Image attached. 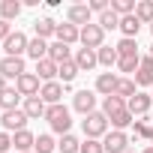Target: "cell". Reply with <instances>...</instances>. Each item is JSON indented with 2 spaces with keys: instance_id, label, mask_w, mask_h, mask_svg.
<instances>
[{
  "instance_id": "obj_1",
  "label": "cell",
  "mask_w": 153,
  "mask_h": 153,
  "mask_svg": "<svg viewBox=\"0 0 153 153\" xmlns=\"http://www.w3.org/2000/svg\"><path fill=\"white\" fill-rule=\"evenodd\" d=\"M45 120H48V126L63 138V135H69V129H72V114H69V108L60 102V105H48V111H45Z\"/></svg>"
},
{
  "instance_id": "obj_2",
  "label": "cell",
  "mask_w": 153,
  "mask_h": 153,
  "mask_svg": "<svg viewBox=\"0 0 153 153\" xmlns=\"http://www.w3.org/2000/svg\"><path fill=\"white\" fill-rule=\"evenodd\" d=\"M81 126H84V135H87V138H96V141H99V138L108 135V126H111V123H108V117H105L102 111H93V114L84 117Z\"/></svg>"
},
{
  "instance_id": "obj_3",
  "label": "cell",
  "mask_w": 153,
  "mask_h": 153,
  "mask_svg": "<svg viewBox=\"0 0 153 153\" xmlns=\"http://www.w3.org/2000/svg\"><path fill=\"white\" fill-rule=\"evenodd\" d=\"M27 114H24V108H15V111H3V117H0V126H3V132H9V135H15V132H21V129H27Z\"/></svg>"
},
{
  "instance_id": "obj_4",
  "label": "cell",
  "mask_w": 153,
  "mask_h": 153,
  "mask_svg": "<svg viewBox=\"0 0 153 153\" xmlns=\"http://www.w3.org/2000/svg\"><path fill=\"white\" fill-rule=\"evenodd\" d=\"M102 42H105V30L99 27V24H87V27H81V45L84 48H93V51H99L102 48Z\"/></svg>"
},
{
  "instance_id": "obj_5",
  "label": "cell",
  "mask_w": 153,
  "mask_h": 153,
  "mask_svg": "<svg viewBox=\"0 0 153 153\" xmlns=\"http://www.w3.org/2000/svg\"><path fill=\"white\" fill-rule=\"evenodd\" d=\"M15 90H18L24 99H30V96H39V90H42V87H39V75H36V72H24L21 78L15 81Z\"/></svg>"
},
{
  "instance_id": "obj_6",
  "label": "cell",
  "mask_w": 153,
  "mask_h": 153,
  "mask_svg": "<svg viewBox=\"0 0 153 153\" xmlns=\"http://www.w3.org/2000/svg\"><path fill=\"white\" fill-rule=\"evenodd\" d=\"M27 69H24V57H3V60H0V75H3V78L9 81V78H21V75H24Z\"/></svg>"
},
{
  "instance_id": "obj_7",
  "label": "cell",
  "mask_w": 153,
  "mask_h": 153,
  "mask_svg": "<svg viewBox=\"0 0 153 153\" xmlns=\"http://www.w3.org/2000/svg\"><path fill=\"white\" fill-rule=\"evenodd\" d=\"M27 42H30V39H27L21 30H15V33H12L6 42H3V51H6V57H24V54H27Z\"/></svg>"
},
{
  "instance_id": "obj_8",
  "label": "cell",
  "mask_w": 153,
  "mask_h": 153,
  "mask_svg": "<svg viewBox=\"0 0 153 153\" xmlns=\"http://www.w3.org/2000/svg\"><path fill=\"white\" fill-rule=\"evenodd\" d=\"M102 147H105V153H126L129 150V135L114 129V132H108L102 138Z\"/></svg>"
},
{
  "instance_id": "obj_9",
  "label": "cell",
  "mask_w": 153,
  "mask_h": 153,
  "mask_svg": "<svg viewBox=\"0 0 153 153\" xmlns=\"http://www.w3.org/2000/svg\"><path fill=\"white\" fill-rule=\"evenodd\" d=\"M72 108L75 111H78V114H93L96 111V93L93 90H78V93H75V99H72Z\"/></svg>"
},
{
  "instance_id": "obj_10",
  "label": "cell",
  "mask_w": 153,
  "mask_h": 153,
  "mask_svg": "<svg viewBox=\"0 0 153 153\" xmlns=\"http://www.w3.org/2000/svg\"><path fill=\"white\" fill-rule=\"evenodd\" d=\"M90 15H93V12H90L87 3H75V6L66 9V21L75 24V27H87V24H90Z\"/></svg>"
},
{
  "instance_id": "obj_11",
  "label": "cell",
  "mask_w": 153,
  "mask_h": 153,
  "mask_svg": "<svg viewBox=\"0 0 153 153\" xmlns=\"http://www.w3.org/2000/svg\"><path fill=\"white\" fill-rule=\"evenodd\" d=\"M63 90H66V84H60V81H48V84H42L39 96H42V102H45V105H60Z\"/></svg>"
},
{
  "instance_id": "obj_12",
  "label": "cell",
  "mask_w": 153,
  "mask_h": 153,
  "mask_svg": "<svg viewBox=\"0 0 153 153\" xmlns=\"http://www.w3.org/2000/svg\"><path fill=\"white\" fill-rule=\"evenodd\" d=\"M150 105H153V96H150V93H135V96L126 102V108H129L132 117H144V114L150 111Z\"/></svg>"
},
{
  "instance_id": "obj_13",
  "label": "cell",
  "mask_w": 153,
  "mask_h": 153,
  "mask_svg": "<svg viewBox=\"0 0 153 153\" xmlns=\"http://www.w3.org/2000/svg\"><path fill=\"white\" fill-rule=\"evenodd\" d=\"M135 84L138 87H153V54L141 57V66L135 72Z\"/></svg>"
},
{
  "instance_id": "obj_14",
  "label": "cell",
  "mask_w": 153,
  "mask_h": 153,
  "mask_svg": "<svg viewBox=\"0 0 153 153\" xmlns=\"http://www.w3.org/2000/svg\"><path fill=\"white\" fill-rule=\"evenodd\" d=\"M12 147H15V153H33V147H36V135H33L30 129H21V132L12 135Z\"/></svg>"
},
{
  "instance_id": "obj_15",
  "label": "cell",
  "mask_w": 153,
  "mask_h": 153,
  "mask_svg": "<svg viewBox=\"0 0 153 153\" xmlns=\"http://www.w3.org/2000/svg\"><path fill=\"white\" fill-rule=\"evenodd\" d=\"M75 66H78L81 72H90V69H96V66H99V57H96V51H93V48H78V51H75Z\"/></svg>"
},
{
  "instance_id": "obj_16",
  "label": "cell",
  "mask_w": 153,
  "mask_h": 153,
  "mask_svg": "<svg viewBox=\"0 0 153 153\" xmlns=\"http://www.w3.org/2000/svg\"><path fill=\"white\" fill-rule=\"evenodd\" d=\"M117 81H120V75H114V72H99V78H96V93H102V96H114Z\"/></svg>"
},
{
  "instance_id": "obj_17",
  "label": "cell",
  "mask_w": 153,
  "mask_h": 153,
  "mask_svg": "<svg viewBox=\"0 0 153 153\" xmlns=\"http://www.w3.org/2000/svg\"><path fill=\"white\" fill-rule=\"evenodd\" d=\"M57 42L63 45H75V42H81V27H75V24H57Z\"/></svg>"
},
{
  "instance_id": "obj_18",
  "label": "cell",
  "mask_w": 153,
  "mask_h": 153,
  "mask_svg": "<svg viewBox=\"0 0 153 153\" xmlns=\"http://www.w3.org/2000/svg\"><path fill=\"white\" fill-rule=\"evenodd\" d=\"M57 72H60V66H57L54 60H48V57L36 63V75H39V81H42V84H48V81H57Z\"/></svg>"
},
{
  "instance_id": "obj_19",
  "label": "cell",
  "mask_w": 153,
  "mask_h": 153,
  "mask_svg": "<svg viewBox=\"0 0 153 153\" xmlns=\"http://www.w3.org/2000/svg\"><path fill=\"white\" fill-rule=\"evenodd\" d=\"M45 111H48V105L42 102V96H30V99H24V114H27L30 120L45 117Z\"/></svg>"
},
{
  "instance_id": "obj_20",
  "label": "cell",
  "mask_w": 153,
  "mask_h": 153,
  "mask_svg": "<svg viewBox=\"0 0 153 153\" xmlns=\"http://www.w3.org/2000/svg\"><path fill=\"white\" fill-rule=\"evenodd\" d=\"M48 60H54V63L60 66V63L72 60V48L63 45V42H51V45H48Z\"/></svg>"
},
{
  "instance_id": "obj_21",
  "label": "cell",
  "mask_w": 153,
  "mask_h": 153,
  "mask_svg": "<svg viewBox=\"0 0 153 153\" xmlns=\"http://www.w3.org/2000/svg\"><path fill=\"white\" fill-rule=\"evenodd\" d=\"M138 30H141V21L135 18V12L120 18V33H123V39H135V36H138Z\"/></svg>"
},
{
  "instance_id": "obj_22",
  "label": "cell",
  "mask_w": 153,
  "mask_h": 153,
  "mask_svg": "<svg viewBox=\"0 0 153 153\" xmlns=\"http://www.w3.org/2000/svg\"><path fill=\"white\" fill-rule=\"evenodd\" d=\"M21 99H24V96H21L15 87H6L3 93H0V108H3V111H15Z\"/></svg>"
},
{
  "instance_id": "obj_23",
  "label": "cell",
  "mask_w": 153,
  "mask_h": 153,
  "mask_svg": "<svg viewBox=\"0 0 153 153\" xmlns=\"http://www.w3.org/2000/svg\"><path fill=\"white\" fill-rule=\"evenodd\" d=\"M33 30H36L39 39L57 36V21H51V18H36V21H33Z\"/></svg>"
},
{
  "instance_id": "obj_24",
  "label": "cell",
  "mask_w": 153,
  "mask_h": 153,
  "mask_svg": "<svg viewBox=\"0 0 153 153\" xmlns=\"http://www.w3.org/2000/svg\"><path fill=\"white\" fill-rule=\"evenodd\" d=\"M27 57H33L36 63H39V60H45V57H48V42H45V39H39V36H36V39H30V42H27Z\"/></svg>"
},
{
  "instance_id": "obj_25",
  "label": "cell",
  "mask_w": 153,
  "mask_h": 153,
  "mask_svg": "<svg viewBox=\"0 0 153 153\" xmlns=\"http://www.w3.org/2000/svg\"><path fill=\"white\" fill-rule=\"evenodd\" d=\"M108 123L117 129V132H123V129H129V126H135V117L129 114V108H123V111H117V114H111L108 117Z\"/></svg>"
},
{
  "instance_id": "obj_26",
  "label": "cell",
  "mask_w": 153,
  "mask_h": 153,
  "mask_svg": "<svg viewBox=\"0 0 153 153\" xmlns=\"http://www.w3.org/2000/svg\"><path fill=\"white\" fill-rule=\"evenodd\" d=\"M21 6H24V3H18V0H3V3H0V18H3V21L18 18V15H21Z\"/></svg>"
},
{
  "instance_id": "obj_27",
  "label": "cell",
  "mask_w": 153,
  "mask_h": 153,
  "mask_svg": "<svg viewBox=\"0 0 153 153\" xmlns=\"http://www.w3.org/2000/svg\"><path fill=\"white\" fill-rule=\"evenodd\" d=\"M135 87H138V84H135V78H120V81H117V90H114V96H120V99H126V102H129V99L138 93Z\"/></svg>"
},
{
  "instance_id": "obj_28",
  "label": "cell",
  "mask_w": 153,
  "mask_h": 153,
  "mask_svg": "<svg viewBox=\"0 0 153 153\" xmlns=\"http://www.w3.org/2000/svg\"><path fill=\"white\" fill-rule=\"evenodd\" d=\"M78 72H81V69L75 66V60H66V63H60V72H57V78H60V81L69 87V84L75 81V75H78Z\"/></svg>"
},
{
  "instance_id": "obj_29",
  "label": "cell",
  "mask_w": 153,
  "mask_h": 153,
  "mask_svg": "<svg viewBox=\"0 0 153 153\" xmlns=\"http://www.w3.org/2000/svg\"><path fill=\"white\" fill-rule=\"evenodd\" d=\"M135 18L141 24H153V0H141V3H135Z\"/></svg>"
},
{
  "instance_id": "obj_30",
  "label": "cell",
  "mask_w": 153,
  "mask_h": 153,
  "mask_svg": "<svg viewBox=\"0 0 153 153\" xmlns=\"http://www.w3.org/2000/svg\"><path fill=\"white\" fill-rule=\"evenodd\" d=\"M96 57H99V66H117V60H120L117 48H111V45H102L96 51Z\"/></svg>"
},
{
  "instance_id": "obj_31",
  "label": "cell",
  "mask_w": 153,
  "mask_h": 153,
  "mask_svg": "<svg viewBox=\"0 0 153 153\" xmlns=\"http://www.w3.org/2000/svg\"><path fill=\"white\" fill-rule=\"evenodd\" d=\"M123 108H126V99H120V96H105L102 99V114L105 117H111V114H117Z\"/></svg>"
},
{
  "instance_id": "obj_32",
  "label": "cell",
  "mask_w": 153,
  "mask_h": 153,
  "mask_svg": "<svg viewBox=\"0 0 153 153\" xmlns=\"http://www.w3.org/2000/svg\"><path fill=\"white\" fill-rule=\"evenodd\" d=\"M57 153H81V141L75 135H63L57 141Z\"/></svg>"
},
{
  "instance_id": "obj_33",
  "label": "cell",
  "mask_w": 153,
  "mask_h": 153,
  "mask_svg": "<svg viewBox=\"0 0 153 153\" xmlns=\"http://www.w3.org/2000/svg\"><path fill=\"white\" fill-rule=\"evenodd\" d=\"M102 30H120V15L114 12V9H108V12H102L99 15V21H96Z\"/></svg>"
},
{
  "instance_id": "obj_34",
  "label": "cell",
  "mask_w": 153,
  "mask_h": 153,
  "mask_svg": "<svg viewBox=\"0 0 153 153\" xmlns=\"http://www.w3.org/2000/svg\"><path fill=\"white\" fill-rule=\"evenodd\" d=\"M33 153H57V141L51 135H36V147Z\"/></svg>"
},
{
  "instance_id": "obj_35",
  "label": "cell",
  "mask_w": 153,
  "mask_h": 153,
  "mask_svg": "<svg viewBox=\"0 0 153 153\" xmlns=\"http://www.w3.org/2000/svg\"><path fill=\"white\" fill-rule=\"evenodd\" d=\"M114 48H117L120 57H138V42H135V39H120Z\"/></svg>"
},
{
  "instance_id": "obj_36",
  "label": "cell",
  "mask_w": 153,
  "mask_h": 153,
  "mask_svg": "<svg viewBox=\"0 0 153 153\" xmlns=\"http://www.w3.org/2000/svg\"><path fill=\"white\" fill-rule=\"evenodd\" d=\"M138 66H141V54H138V57H120V60H117V69H120V72H132V75H135Z\"/></svg>"
},
{
  "instance_id": "obj_37",
  "label": "cell",
  "mask_w": 153,
  "mask_h": 153,
  "mask_svg": "<svg viewBox=\"0 0 153 153\" xmlns=\"http://www.w3.org/2000/svg\"><path fill=\"white\" fill-rule=\"evenodd\" d=\"M111 9L123 18V15H132L135 12V3H132V0H111Z\"/></svg>"
},
{
  "instance_id": "obj_38",
  "label": "cell",
  "mask_w": 153,
  "mask_h": 153,
  "mask_svg": "<svg viewBox=\"0 0 153 153\" xmlns=\"http://www.w3.org/2000/svg\"><path fill=\"white\" fill-rule=\"evenodd\" d=\"M135 138H144V141H153V126L147 120H138L135 123Z\"/></svg>"
},
{
  "instance_id": "obj_39",
  "label": "cell",
  "mask_w": 153,
  "mask_h": 153,
  "mask_svg": "<svg viewBox=\"0 0 153 153\" xmlns=\"http://www.w3.org/2000/svg\"><path fill=\"white\" fill-rule=\"evenodd\" d=\"M81 153H105V147H102V141L87 138V141H81Z\"/></svg>"
},
{
  "instance_id": "obj_40",
  "label": "cell",
  "mask_w": 153,
  "mask_h": 153,
  "mask_svg": "<svg viewBox=\"0 0 153 153\" xmlns=\"http://www.w3.org/2000/svg\"><path fill=\"white\" fill-rule=\"evenodd\" d=\"M9 150H12V135L0 129V153H9Z\"/></svg>"
},
{
  "instance_id": "obj_41",
  "label": "cell",
  "mask_w": 153,
  "mask_h": 153,
  "mask_svg": "<svg viewBox=\"0 0 153 153\" xmlns=\"http://www.w3.org/2000/svg\"><path fill=\"white\" fill-rule=\"evenodd\" d=\"M12 36V27H9V21H3V18H0V42H6Z\"/></svg>"
},
{
  "instance_id": "obj_42",
  "label": "cell",
  "mask_w": 153,
  "mask_h": 153,
  "mask_svg": "<svg viewBox=\"0 0 153 153\" xmlns=\"http://www.w3.org/2000/svg\"><path fill=\"white\" fill-rule=\"evenodd\" d=\"M6 90V78H3V75H0V93H3Z\"/></svg>"
},
{
  "instance_id": "obj_43",
  "label": "cell",
  "mask_w": 153,
  "mask_h": 153,
  "mask_svg": "<svg viewBox=\"0 0 153 153\" xmlns=\"http://www.w3.org/2000/svg\"><path fill=\"white\" fill-rule=\"evenodd\" d=\"M141 153H153V144H150V147H144V150H141Z\"/></svg>"
},
{
  "instance_id": "obj_44",
  "label": "cell",
  "mask_w": 153,
  "mask_h": 153,
  "mask_svg": "<svg viewBox=\"0 0 153 153\" xmlns=\"http://www.w3.org/2000/svg\"><path fill=\"white\" fill-rule=\"evenodd\" d=\"M126 153H135V150H126Z\"/></svg>"
},
{
  "instance_id": "obj_45",
  "label": "cell",
  "mask_w": 153,
  "mask_h": 153,
  "mask_svg": "<svg viewBox=\"0 0 153 153\" xmlns=\"http://www.w3.org/2000/svg\"><path fill=\"white\" fill-rule=\"evenodd\" d=\"M150 33H153V24H150Z\"/></svg>"
},
{
  "instance_id": "obj_46",
  "label": "cell",
  "mask_w": 153,
  "mask_h": 153,
  "mask_svg": "<svg viewBox=\"0 0 153 153\" xmlns=\"http://www.w3.org/2000/svg\"><path fill=\"white\" fill-rule=\"evenodd\" d=\"M150 54H153V45H150Z\"/></svg>"
},
{
  "instance_id": "obj_47",
  "label": "cell",
  "mask_w": 153,
  "mask_h": 153,
  "mask_svg": "<svg viewBox=\"0 0 153 153\" xmlns=\"http://www.w3.org/2000/svg\"><path fill=\"white\" fill-rule=\"evenodd\" d=\"M150 96H153V93H150Z\"/></svg>"
}]
</instances>
